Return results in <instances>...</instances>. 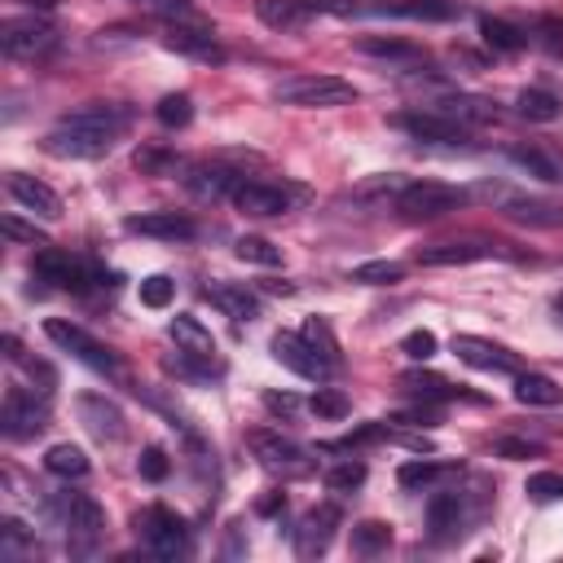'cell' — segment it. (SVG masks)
I'll list each match as a JSON object with an SVG mask.
<instances>
[{"mask_svg": "<svg viewBox=\"0 0 563 563\" xmlns=\"http://www.w3.org/2000/svg\"><path fill=\"white\" fill-rule=\"evenodd\" d=\"M128 111L124 106H106V102H93L76 115H67L49 137H45V150L54 159H102L115 150L119 133L128 128Z\"/></svg>", "mask_w": 563, "mask_h": 563, "instance_id": "obj_1", "label": "cell"}, {"mask_svg": "<svg viewBox=\"0 0 563 563\" xmlns=\"http://www.w3.org/2000/svg\"><path fill=\"white\" fill-rule=\"evenodd\" d=\"M273 102L300 106V111H331V106L357 102V89L340 76H287L273 84Z\"/></svg>", "mask_w": 563, "mask_h": 563, "instance_id": "obj_2", "label": "cell"}, {"mask_svg": "<svg viewBox=\"0 0 563 563\" xmlns=\"http://www.w3.org/2000/svg\"><path fill=\"white\" fill-rule=\"evenodd\" d=\"M471 194L458 189V185H445V181H410L397 189L392 207L405 216V220H436V216H449L467 203Z\"/></svg>", "mask_w": 563, "mask_h": 563, "instance_id": "obj_3", "label": "cell"}, {"mask_svg": "<svg viewBox=\"0 0 563 563\" xmlns=\"http://www.w3.org/2000/svg\"><path fill=\"white\" fill-rule=\"evenodd\" d=\"M246 445H251L255 462H260L268 475H282V480H305V475H313L309 449L296 445V440H287L282 432H251Z\"/></svg>", "mask_w": 563, "mask_h": 563, "instance_id": "obj_4", "label": "cell"}, {"mask_svg": "<svg viewBox=\"0 0 563 563\" xmlns=\"http://www.w3.org/2000/svg\"><path fill=\"white\" fill-rule=\"evenodd\" d=\"M49 427V397L27 392V388H10L5 392V410H0V432L10 440H32Z\"/></svg>", "mask_w": 563, "mask_h": 563, "instance_id": "obj_5", "label": "cell"}, {"mask_svg": "<svg viewBox=\"0 0 563 563\" xmlns=\"http://www.w3.org/2000/svg\"><path fill=\"white\" fill-rule=\"evenodd\" d=\"M45 335L62 348V353H71L76 361H84L89 370H119V357L102 344V340H93L84 326H76V322H62V318H49L45 322Z\"/></svg>", "mask_w": 563, "mask_h": 563, "instance_id": "obj_6", "label": "cell"}, {"mask_svg": "<svg viewBox=\"0 0 563 563\" xmlns=\"http://www.w3.org/2000/svg\"><path fill=\"white\" fill-rule=\"evenodd\" d=\"M54 45H58V32L45 19H10V23H0V49H5V58L32 62V58H45Z\"/></svg>", "mask_w": 563, "mask_h": 563, "instance_id": "obj_7", "label": "cell"}, {"mask_svg": "<svg viewBox=\"0 0 563 563\" xmlns=\"http://www.w3.org/2000/svg\"><path fill=\"white\" fill-rule=\"evenodd\" d=\"M484 198L502 203V216H510L515 225H532V229H563V203L550 198H532V194H515V189H484Z\"/></svg>", "mask_w": 563, "mask_h": 563, "instance_id": "obj_8", "label": "cell"}, {"mask_svg": "<svg viewBox=\"0 0 563 563\" xmlns=\"http://www.w3.org/2000/svg\"><path fill=\"white\" fill-rule=\"evenodd\" d=\"M32 268H36L41 282H49V287H58V291H89V282H93L89 264L67 255V251H58V246H41Z\"/></svg>", "mask_w": 563, "mask_h": 563, "instance_id": "obj_9", "label": "cell"}, {"mask_svg": "<svg viewBox=\"0 0 563 563\" xmlns=\"http://www.w3.org/2000/svg\"><path fill=\"white\" fill-rule=\"evenodd\" d=\"M388 124L401 128V133H410L414 141H436V146L467 141V124H458V119H449L440 111H405V115H392Z\"/></svg>", "mask_w": 563, "mask_h": 563, "instance_id": "obj_10", "label": "cell"}, {"mask_svg": "<svg viewBox=\"0 0 563 563\" xmlns=\"http://www.w3.org/2000/svg\"><path fill=\"white\" fill-rule=\"evenodd\" d=\"M273 361H282L287 370H296L300 379H313V383H322V379L335 370L322 353H313V344H309L305 335H291V331L273 335Z\"/></svg>", "mask_w": 563, "mask_h": 563, "instance_id": "obj_11", "label": "cell"}, {"mask_svg": "<svg viewBox=\"0 0 563 563\" xmlns=\"http://www.w3.org/2000/svg\"><path fill=\"white\" fill-rule=\"evenodd\" d=\"M76 414H80V423L89 427V436L93 440H124V432H128V423H124V410L115 405V401H106L102 392H80L76 397Z\"/></svg>", "mask_w": 563, "mask_h": 563, "instance_id": "obj_12", "label": "cell"}, {"mask_svg": "<svg viewBox=\"0 0 563 563\" xmlns=\"http://www.w3.org/2000/svg\"><path fill=\"white\" fill-rule=\"evenodd\" d=\"M291 198H305V189H296V185H268V181H242L233 189V203L246 216H282V211H291Z\"/></svg>", "mask_w": 563, "mask_h": 563, "instance_id": "obj_13", "label": "cell"}, {"mask_svg": "<svg viewBox=\"0 0 563 563\" xmlns=\"http://www.w3.org/2000/svg\"><path fill=\"white\" fill-rule=\"evenodd\" d=\"M453 353L458 361H467L471 370H489V375H519V357L493 340L480 335H453Z\"/></svg>", "mask_w": 563, "mask_h": 563, "instance_id": "obj_14", "label": "cell"}, {"mask_svg": "<svg viewBox=\"0 0 563 563\" xmlns=\"http://www.w3.org/2000/svg\"><path fill=\"white\" fill-rule=\"evenodd\" d=\"M340 506H331V502H322V506H313L305 519H300V528H296V554L300 559H318V554H326V545L335 541V528H340Z\"/></svg>", "mask_w": 563, "mask_h": 563, "instance_id": "obj_15", "label": "cell"}, {"mask_svg": "<svg viewBox=\"0 0 563 563\" xmlns=\"http://www.w3.org/2000/svg\"><path fill=\"white\" fill-rule=\"evenodd\" d=\"M141 532H146V545L159 559H176L185 550V519L168 506H150L146 519H141Z\"/></svg>", "mask_w": 563, "mask_h": 563, "instance_id": "obj_16", "label": "cell"}, {"mask_svg": "<svg viewBox=\"0 0 563 563\" xmlns=\"http://www.w3.org/2000/svg\"><path fill=\"white\" fill-rule=\"evenodd\" d=\"M124 229L141 238H159V242H189L198 233V225L185 211H141V216H128Z\"/></svg>", "mask_w": 563, "mask_h": 563, "instance_id": "obj_17", "label": "cell"}, {"mask_svg": "<svg viewBox=\"0 0 563 563\" xmlns=\"http://www.w3.org/2000/svg\"><path fill=\"white\" fill-rule=\"evenodd\" d=\"M506 159L545 185H563V159L541 141H515V146H506Z\"/></svg>", "mask_w": 563, "mask_h": 563, "instance_id": "obj_18", "label": "cell"}, {"mask_svg": "<svg viewBox=\"0 0 563 563\" xmlns=\"http://www.w3.org/2000/svg\"><path fill=\"white\" fill-rule=\"evenodd\" d=\"M489 255H497L493 242L462 238V242H440V246L418 251V264H427V268H449V264H475V260H489Z\"/></svg>", "mask_w": 563, "mask_h": 563, "instance_id": "obj_19", "label": "cell"}, {"mask_svg": "<svg viewBox=\"0 0 563 563\" xmlns=\"http://www.w3.org/2000/svg\"><path fill=\"white\" fill-rule=\"evenodd\" d=\"M58 510H62V524L71 532H80V537H97L106 528V510L89 493H62L58 497Z\"/></svg>", "mask_w": 563, "mask_h": 563, "instance_id": "obj_20", "label": "cell"}, {"mask_svg": "<svg viewBox=\"0 0 563 563\" xmlns=\"http://www.w3.org/2000/svg\"><path fill=\"white\" fill-rule=\"evenodd\" d=\"M163 49L181 54V58H198V62H220V45L203 27H168L163 32Z\"/></svg>", "mask_w": 563, "mask_h": 563, "instance_id": "obj_21", "label": "cell"}, {"mask_svg": "<svg viewBox=\"0 0 563 563\" xmlns=\"http://www.w3.org/2000/svg\"><path fill=\"white\" fill-rule=\"evenodd\" d=\"M10 194H14V203H23L27 211H36V216H45V220H58V216H62V198H58L45 181H36V176L14 172V176H10Z\"/></svg>", "mask_w": 563, "mask_h": 563, "instance_id": "obj_22", "label": "cell"}, {"mask_svg": "<svg viewBox=\"0 0 563 563\" xmlns=\"http://www.w3.org/2000/svg\"><path fill=\"white\" fill-rule=\"evenodd\" d=\"M238 185H242V176H233L229 168H216V163H198V168H189V176H185V189H189L194 198H203V203H216V198L233 194Z\"/></svg>", "mask_w": 563, "mask_h": 563, "instance_id": "obj_23", "label": "cell"}, {"mask_svg": "<svg viewBox=\"0 0 563 563\" xmlns=\"http://www.w3.org/2000/svg\"><path fill=\"white\" fill-rule=\"evenodd\" d=\"M207 300H211L225 318H233V322H255V318H260V300H255L246 287H233V282H211Z\"/></svg>", "mask_w": 563, "mask_h": 563, "instance_id": "obj_24", "label": "cell"}, {"mask_svg": "<svg viewBox=\"0 0 563 563\" xmlns=\"http://www.w3.org/2000/svg\"><path fill=\"white\" fill-rule=\"evenodd\" d=\"M255 14H260V23L273 27V32H296V27L309 23L313 10L305 5V0H255Z\"/></svg>", "mask_w": 563, "mask_h": 563, "instance_id": "obj_25", "label": "cell"}, {"mask_svg": "<svg viewBox=\"0 0 563 563\" xmlns=\"http://www.w3.org/2000/svg\"><path fill=\"white\" fill-rule=\"evenodd\" d=\"M480 36H484V45L497 49V54H519V49H528V41H532L524 27H515V23H506V19H493V14L480 19Z\"/></svg>", "mask_w": 563, "mask_h": 563, "instance_id": "obj_26", "label": "cell"}, {"mask_svg": "<svg viewBox=\"0 0 563 563\" xmlns=\"http://www.w3.org/2000/svg\"><path fill=\"white\" fill-rule=\"evenodd\" d=\"M357 54H366V58H392V62H423V49L418 45H410V41H401V36H361L357 41Z\"/></svg>", "mask_w": 563, "mask_h": 563, "instance_id": "obj_27", "label": "cell"}, {"mask_svg": "<svg viewBox=\"0 0 563 563\" xmlns=\"http://www.w3.org/2000/svg\"><path fill=\"white\" fill-rule=\"evenodd\" d=\"M172 340H176V348L181 353H198V357H216V340H211V331L198 322V318H172Z\"/></svg>", "mask_w": 563, "mask_h": 563, "instance_id": "obj_28", "label": "cell"}, {"mask_svg": "<svg viewBox=\"0 0 563 563\" xmlns=\"http://www.w3.org/2000/svg\"><path fill=\"white\" fill-rule=\"evenodd\" d=\"M515 401H519V405H541V410H550V405L563 401V388H559L554 379H545V375H515Z\"/></svg>", "mask_w": 563, "mask_h": 563, "instance_id": "obj_29", "label": "cell"}, {"mask_svg": "<svg viewBox=\"0 0 563 563\" xmlns=\"http://www.w3.org/2000/svg\"><path fill=\"white\" fill-rule=\"evenodd\" d=\"M401 388H405L410 397H418V401H453V397H458V388H453L449 379L432 375V370H405V375H401Z\"/></svg>", "mask_w": 563, "mask_h": 563, "instance_id": "obj_30", "label": "cell"}, {"mask_svg": "<svg viewBox=\"0 0 563 563\" xmlns=\"http://www.w3.org/2000/svg\"><path fill=\"white\" fill-rule=\"evenodd\" d=\"M427 524L436 537H449L462 528V493H436L427 506Z\"/></svg>", "mask_w": 563, "mask_h": 563, "instance_id": "obj_31", "label": "cell"}, {"mask_svg": "<svg viewBox=\"0 0 563 563\" xmlns=\"http://www.w3.org/2000/svg\"><path fill=\"white\" fill-rule=\"evenodd\" d=\"M515 106H519V115L532 119V124H554V119L563 115V102H559L554 93H545V89H524V93L515 97Z\"/></svg>", "mask_w": 563, "mask_h": 563, "instance_id": "obj_32", "label": "cell"}, {"mask_svg": "<svg viewBox=\"0 0 563 563\" xmlns=\"http://www.w3.org/2000/svg\"><path fill=\"white\" fill-rule=\"evenodd\" d=\"M45 471L58 475V480H84V475H89V458H84V449H76V445H54V449L45 453Z\"/></svg>", "mask_w": 563, "mask_h": 563, "instance_id": "obj_33", "label": "cell"}, {"mask_svg": "<svg viewBox=\"0 0 563 563\" xmlns=\"http://www.w3.org/2000/svg\"><path fill=\"white\" fill-rule=\"evenodd\" d=\"M401 277H405V264L397 260H370L353 268V282H361V287H397Z\"/></svg>", "mask_w": 563, "mask_h": 563, "instance_id": "obj_34", "label": "cell"}, {"mask_svg": "<svg viewBox=\"0 0 563 563\" xmlns=\"http://www.w3.org/2000/svg\"><path fill=\"white\" fill-rule=\"evenodd\" d=\"M436 111L449 115V119H458V124H484V119H493V102H484V97H445Z\"/></svg>", "mask_w": 563, "mask_h": 563, "instance_id": "obj_35", "label": "cell"}, {"mask_svg": "<svg viewBox=\"0 0 563 563\" xmlns=\"http://www.w3.org/2000/svg\"><path fill=\"white\" fill-rule=\"evenodd\" d=\"M388 545H392V528H388L383 519H366V524L353 528V550H357V554H379V550H388Z\"/></svg>", "mask_w": 563, "mask_h": 563, "instance_id": "obj_36", "label": "cell"}, {"mask_svg": "<svg viewBox=\"0 0 563 563\" xmlns=\"http://www.w3.org/2000/svg\"><path fill=\"white\" fill-rule=\"evenodd\" d=\"M397 14L423 19V23H449V19L458 14V5H453V0H401Z\"/></svg>", "mask_w": 563, "mask_h": 563, "instance_id": "obj_37", "label": "cell"}, {"mask_svg": "<svg viewBox=\"0 0 563 563\" xmlns=\"http://www.w3.org/2000/svg\"><path fill=\"white\" fill-rule=\"evenodd\" d=\"M238 260H246V264H264V268H277L282 264V251L268 242V238H255V233H246V238H238Z\"/></svg>", "mask_w": 563, "mask_h": 563, "instance_id": "obj_38", "label": "cell"}, {"mask_svg": "<svg viewBox=\"0 0 563 563\" xmlns=\"http://www.w3.org/2000/svg\"><path fill=\"white\" fill-rule=\"evenodd\" d=\"M154 115H159L163 128H185V124L194 119V102H189V93H168V97L154 106Z\"/></svg>", "mask_w": 563, "mask_h": 563, "instance_id": "obj_39", "label": "cell"}, {"mask_svg": "<svg viewBox=\"0 0 563 563\" xmlns=\"http://www.w3.org/2000/svg\"><path fill=\"white\" fill-rule=\"evenodd\" d=\"M300 335L313 344V353H322L331 366H340V340H335V331H331V322H326V318H313Z\"/></svg>", "mask_w": 563, "mask_h": 563, "instance_id": "obj_40", "label": "cell"}, {"mask_svg": "<svg viewBox=\"0 0 563 563\" xmlns=\"http://www.w3.org/2000/svg\"><path fill=\"white\" fill-rule=\"evenodd\" d=\"M449 467L445 462H401V471H397V480H401V489H427V484H436L440 475H445Z\"/></svg>", "mask_w": 563, "mask_h": 563, "instance_id": "obj_41", "label": "cell"}, {"mask_svg": "<svg viewBox=\"0 0 563 563\" xmlns=\"http://www.w3.org/2000/svg\"><path fill=\"white\" fill-rule=\"evenodd\" d=\"M528 502H537V506H550V502H559L563 497V475L559 471H537V475H528Z\"/></svg>", "mask_w": 563, "mask_h": 563, "instance_id": "obj_42", "label": "cell"}, {"mask_svg": "<svg viewBox=\"0 0 563 563\" xmlns=\"http://www.w3.org/2000/svg\"><path fill=\"white\" fill-rule=\"evenodd\" d=\"M172 296H176V282H172L168 273H154V277L141 282V305H146V309H168Z\"/></svg>", "mask_w": 563, "mask_h": 563, "instance_id": "obj_43", "label": "cell"}, {"mask_svg": "<svg viewBox=\"0 0 563 563\" xmlns=\"http://www.w3.org/2000/svg\"><path fill=\"white\" fill-rule=\"evenodd\" d=\"M366 484V462H340L335 471H326V489L331 493H353V489H361Z\"/></svg>", "mask_w": 563, "mask_h": 563, "instance_id": "obj_44", "label": "cell"}, {"mask_svg": "<svg viewBox=\"0 0 563 563\" xmlns=\"http://www.w3.org/2000/svg\"><path fill=\"white\" fill-rule=\"evenodd\" d=\"M375 440H392V427L388 423H366L344 440H326L322 449H361V445H375Z\"/></svg>", "mask_w": 563, "mask_h": 563, "instance_id": "obj_45", "label": "cell"}, {"mask_svg": "<svg viewBox=\"0 0 563 563\" xmlns=\"http://www.w3.org/2000/svg\"><path fill=\"white\" fill-rule=\"evenodd\" d=\"M137 471H141V480L163 484V480H168V471H172V462H168V453H163L159 445H146V449H141V458H137Z\"/></svg>", "mask_w": 563, "mask_h": 563, "instance_id": "obj_46", "label": "cell"}, {"mask_svg": "<svg viewBox=\"0 0 563 563\" xmlns=\"http://www.w3.org/2000/svg\"><path fill=\"white\" fill-rule=\"evenodd\" d=\"M309 410L318 418H348V397L335 392V388H318V397L309 401Z\"/></svg>", "mask_w": 563, "mask_h": 563, "instance_id": "obj_47", "label": "cell"}, {"mask_svg": "<svg viewBox=\"0 0 563 563\" xmlns=\"http://www.w3.org/2000/svg\"><path fill=\"white\" fill-rule=\"evenodd\" d=\"M436 348H440V344H436V335H432V331H410V335L401 340V353H405L410 361H432V357H436Z\"/></svg>", "mask_w": 563, "mask_h": 563, "instance_id": "obj_48", "label": "cell"}, {"mask_svg": "<svg viewBox=\"0 0 563 563\" xmlns=\"http://www.w3.org/2000/svg\"><path fill=\"white\" fill-rule=\"evenodd\" d=\"M0 229H5V238H14V242H32V246H49V238L36 229V225H27V220H19V216H5L0 220Z\"/></svg>", "mask_w": 563, "mask_h": 563, "instance_id": "obj_49", "label": "cell"}, {"mask_svg": "<svg viewBox=\"0 0 563 563\" xmlns=\"http://www.w3.org/2000/svg\"><path fill=\"white\" fill-rule=\"evenodd\" d=\"M545 54H554V58H563V23L559 19H541L537 23V36H532Z\"/></svg>", "mask_w": 563, "mask_h": 563, "instance_id": "obj_50", "label": "cell"}, {"mask_svg": "<svg viewBox=\"0 0 563 563\" xmlns=\"http://www.w3.org/2000/svg\"><path fill=\"white\" fill-rule=\"evenodd\" d=\"M305 5H309L313 14H335V19H353V14H361L357 0H305Z\"/></svg>", "mask_w": 563, "mask_h": 563, "instance_id": "obj_51", "label": "cell"}, {"mask_svg": "<svg viewBox=\"0 0 563 563\" xmlns=\"http://www.w3.org/2000/svg\"><path fill=\"white\" fill-rule=\"evenodd\" d=\"M137 5L150 10V14H168V19H189L194 14L189 0H137Z\"/></svg>", "mask_w": 563, "mask_h": 563, "instance_id": "obj_52", "label": "cell"}, {"mask_svg": "<svg viewBox=\"0 0 563 563\" xmlns=\"http://www.w3.org/2000/svg\"><path fill=\"white\" fill-rule=\"evenodd\" d=\"M137 168H141V172H172V168H176V159H172V154H163V150H150V146H146V150H137Z\"/></svg>", "mask_w": 563, "mask_h": 563, "instance_id": "obj_53", "label": "cell"}, {"mask_svg": "<svg viewBox=\"0 0 563 563\" xmlns=\"http://www.w3.org/2000/svg\"><path fill=\"white\" fill-rule=\"evenodd\" d=\"M493 449H497L502 458H510V462H519V458H537V453H541V449H537V445H528V440H497Z\"/></svg>", "mask_w": 563, "mask_h": 563, "instance_id": "obj_54", "label": "cell"}, {"mask_svg": "<svg viewBox=\"0 0 563 563\" xmlns=\"http://www.w3.org/2000/svg\"><path fill=\"white\" fill-rule=\"evenodd\" d=\"M264 405H268L273 414H287V418L300 410V401H296L291 392H264Z\"/></svg>", "mask_w": 563, "mask_h": 563, "instance_id": "obj_55", "label": "cell"}, {"mask_svg": "<svg viewBox=\"0 0 563 563\" xmlns=\"http://www.w3.org/2000/svg\"><path fill=\"white\" fill-rule=\"evenodd\" d=\"M0 348H5V357H10V361H23V344H19L14 335H5V340H0Z\"/></svg>", "mask_w": 563, "mask_h": 563, "instance_id": "obj_56", "label": "cell"}, {"mask_svg": "<svg viewBox=\"0 0 563 563\" xmlns=\"http://www.w3.org/2000/svg\"><path fill=\"white\" fill-rule=\"evenodd\" d=\"M277 506H287V497H282V493H273V497H264V502H260V510H264V515H273Z\"/></svg>", "mask_w": 563, "mask_h": 563, "instance_id": "obj_57", "label": "cell"}, {"mask_svg": "<svg viewBox=\"0 0 563 563\" xmlns=\"http://www.w3.org/2000/svg\"><path fill=\"white\" fill-rule=\"evenodd\" d=\"M23 5H32V10H54L58 0H23Z\"/></svg>", "mask_w": 563, "mask_h": 563, "instance_id": "obj_58", "label": "cell"}, {"mask_svg": "<svg viewBox=\"0 0 563 563\" xmlns=\"http://www.w3.org/2000/svg\"><path fill=\"white\" fill-rule=\"evenodd\" d=\"M554 305H559V313H563V296H559V300H554Z\"/></svg>", "mask_w": 563, "mask_h": 563, "instance_id": "obj_59", "label": "cell"}]
</instances>
